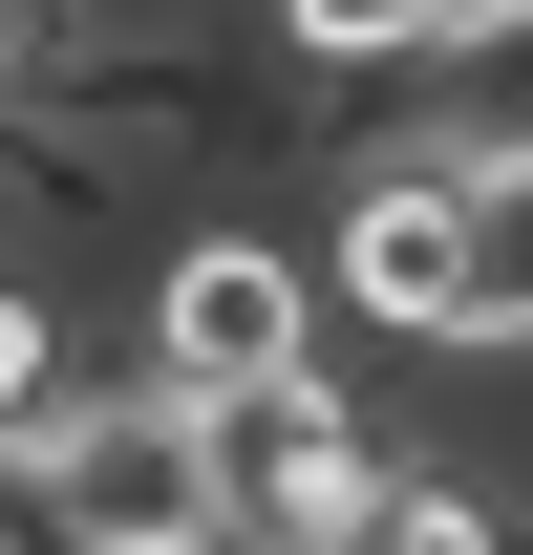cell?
Returning <instances> with one entry per match:
<instances>
[{"instance_id":"cell-1","label":"cell","mask_w":533,"mask_h":555,"mask_svg":"<svg viewBox=\"0 0 533 555\" xmlns=\"http://www.w3.org/2000/svg\"><path fill=\"white\" fill-rule=\"evenodd\" d=\"M405 406H363L341 363H277V385H213V555H363V491H385Z\"/></svg>"},{"instance_id":"cell-2","label":"cell","mask_w":533,"mask_h":555,"mask_svg":"<svg viewBox=\"0 0 533 555\" xmlns=\"http://www.w3.org/2000/svg\"><path fill=\"white\" fill-rule=\"evenodd\" d=\"M43 449V491H65V534L86 555H213V406L193 385H65V406L22 427Z\"/></svg>"},{"instance_id":"cell-3","label":"cell","mask_w":533,"mask_h":555,"mask_svg":"<svg viewBox=\"0 0 533 555\" xmlns=\"http://www.w3.org/2000/svg\"><path fill=\"white\" fill-rule=\"evenodd\" d=\"M277 363H321V257L257 235V214H193L171 257H150V385H277Z\"/></svg>"},{"instance_id":"cell-4","label":"cell","mask_w":533,"mask_h":555,"mask_svg":"<svg viewBox=\"0 0 533 555\" xmlns=\"http://www.w3.org/2000/svg\"><path fill=\"white\" fill-rule=\"evenodd\" d=\"M448 363H533V150H469L448 193Z\"/></svg>"},{"instance_id":"cell-5","label":"cell","mask_w":533,"mask_h":555,"mask_svg":"<svg viewBox=\"0 0 533 555\" xmlns=\"http://www.w3.org/2000/svg\"><path fill=\"white\" fill-rule=\"evenodd\" d=\"M257 22H277V65H299V86H427L491 0H257Z\"/></svg>"},{"instance_id":"cell-6","label":"cell","mask_w":533,"mask_h":555,"mask_svg":"<svg viewBox=\"0 0 533 555\" xmlns=\"http://www.w3.org/2000/svg\"><path fill=\"white\" fill-rule=\"evenodd\" d=\"M363 555H533V513L469 470V449H427V427H405L385 491H363Z\"/></svg>"},{"instance_id":"cell-7","label":"cell","mask_w":533,"mask_h":555,"mask_svg":"<svg viewBox=\"0 0 533 555\" xmlns=\"http://www.w3.org/2000/svg\"><path fill=\"white\" fill-rule=\"evenodd\" d=\"M65 385H86V363H65V299H43V278L0 257V427H43Z\"/></svg>"},{"instance_id":"cell-8","label":"cell","mask_w":533,"mask_h":555,"mask_svg":"<svg viewBox=\"0 0 533 555\" xmlns=\"http://www.w3.org/2000/svg\"><path fill=\"white\" fill-rule=\"evenodd\" d=\"M0 555H86V534H65V491H43V449H22V427H0Z\"/></svg>"},{"instance_id":"cell-9","label":"cell","mask_w":533,"mask_h":555,"mask_svg":"<svg viewBox=\"0 0 533 555\" xmlns=\"http://www.w3.org/2000/svg\"><path fill=\"white\" fill-rule=\"evenodd\" d=\"M491 22H533V0H491Z\"/></svg>"}]
</instances>
